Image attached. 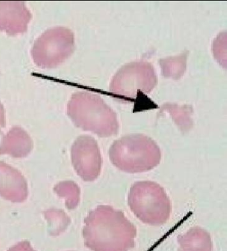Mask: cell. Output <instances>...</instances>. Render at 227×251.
<instances>
[{
  "mask_svg": "<svg viewBox=\"0 0 227 251\" xmlns=\"http://www.w3.org/2000/svg\"><path fill=\"white\" fill-rule=\"evenodd\" d=\"M84 223V244L93 251H129L135 246V226L122 211L111 206H98Z\"/></svg>",
  "mask_w": 227,
  "mask_h": 251,
  "instance_id": "6da1fadb",
  "label": "cell"
},
{
  "mask_svg": "<svg viewBox=\"0 0 227 251\" xmlns=\"http://www.w3.org/2000/svg\"><path fill=\"white\" fill-rule=\"evenodd\" d=\"M68 115L76 127L99 137H109L118 133L116 113L96 94L85 92L73 94L68 104Z\"/></svg>",
  "mask_w": 227,
  "mask_h": 251,
  "instance_id": "7a4b0ae2",
  "label": "cell"
},
{
  "mask_svg": "<svg viewBox=\"0 0 227 251\" xmlns=\"http://www.w3.org/2000/svg\"><path fill=\"white\" fill-rule=\"evenodd\" d=\"M109 155L114 166L128 174L149 172L161 159L157 143L143 134H130L114 141Z\"/></svg>",
  "mask_w": 227,
  "mask_h": 251,
  "instance_id": "3957f363",
  "label": "cell"
},
{
  "mask_svg": "<svg viewBox=\"0 0 227 251\" xmlns=\"http://www.w3.org/2000/svg\"><path fill=\"white\" fill-rule=\"evenodd\" d=\"M128 204L134 215L145 224L163 226L171 213V202L163 187L155 182H136L130 189Z\"/></svg>",
  "mask_w": 227,
  "mask_h": 251,
  "instance_id": "277c9868",
  "label": "cell"
},
{
  "mask_svg": "<svg viewBox=\"0 0 227 251\" xmlns=\"http://www.w3.org/2000/svg\"><path fill=\"white\" fill-rule=\"evenodd\" d=\"M74 50V32L67 27H55L45 31L35 41L31 55L37 66L52 69L65 62Z\"/></svg>",
  "mask_w": 227,
  "mask_h": 251,
  "instance_id": "5b68a950",
  "label": "cell"
},
{
  "mask_svg": "<svg viewBox=\"0 0 227 251\" xmlns=\"http://www.w3.org/2000/svg\"><path fill=\"white\" fill-rule=\"evenodd\" d=\"M155 69L148 61H133L121 68L113 76L110 91L121 98L134 99L140 91L150 94L157 85Z\"/></svg>",
  "mask_w": 227,
  "mask_h": 251,
  "instance_id": "8992f818",
  "label": "cell"
},
{
  "mask_svg": "<svg viewBox=\"0 0 227 251\" xmlns=\"http://www.w3.org/2000/svg\"><path fill=\"white\" fill-rule=\"evenodd\" d=\"M71 158L76 172L83 181H94L101 174V155L98 142L92 137H78L71 148Z\"/></svg>",
  "mask_w": 227,
  "mask_h": 251,
  "instance_id": "52a82bcc",
  "label": "cell"
},
{
  "mask_svg": "<svg viewBox=\"0 0 227 251\" xmlns=\"http://www.w3.org/2000/svg\"><path fill=\"white\" fill-rule=\"evenodd\" d=\"M32 14L25 1H0V30L14 36L27 31Z\"/></svg>",
  "mask_w": 227,
  "mask_h": 251,
  "instance_id": "ba28073f",
  "label": "cell"
},
{
  "mask_svg": "<svg viewBox=\"0 0 227 251\" xmlns=\"http://www.w3.org/2000/svg\"><path fill=\"white\" fill-rule=\"evenodd\" d=\"M28 194V185L22 173L0 161V197L12 202H22Z\"/></svg>",
  "mask_w": 227,
  "mask_h": 251,
  "instance_id": "9c48e42d",
  "label": "cell"
},
{
  "mask_svg": "<svg viewBox=\"0 0 227 251\" xmlns=\"http://www.w3.org/2000/svg\"><path fill=\"white\" fill-rule=\"evenodd\" d=\"M33 147L29 134L20 127H14L3 137L0 144V155H9L15 158L28 155Z\"/></svg>",
  "mask_w": 227,
  "mask_h": 251,
  "instance_id": "30bf717a",
  "label": "cell"
},
{
  "mask_svg": "<svg viewBox=\"0 0 227 251\" xmlns=\"http://www.w3.org/2000/svg\"><path fill=\"white\" fill-rule=\"evenodd\" d=\"M178 251H213L211 235L199 226L190 228L177 238Z\"/></svg>",
  "mask_w": 227,
  "mask_h": 251,
  "instance_id": "8fae6325",
  "label": "cell"
},
{
  "mask_svg": "<svg viewBox=\"0 0 227 251\" xmlns=\"http://www.w3.org/2000/svg\"><path fill=\"white\" fill-rule=\"evenodd\" d=\"M167 111L171 115L175 123L183 133L189 131L193 127L191 115L193 109L191 106H178L176 104L167 103L163 105L161 111Z\"/></svg>",
  "mask_w": 227,
  "mask_h": 251,
  "instance_id": "7c38bea8",
  "label": "cell"
},
{
  "mask_svg": "<svg viewBox=\"0 0 227 251\" xmlns=\"http://www.w3.org/2000/svg\"><path fill=\"white\" fill-rule=\"evenodd\" d=\"M189 51L183 52L177 56L170 57L160 61L163 76L173 79H179L185 72Z\"/></svg>",
  "mask_w": 227,
  "mask_h": 251,
  "instance_id": "4fadbf2b",
  "label": "cell"
},
{
  "mask_svg": "<svg viewBox=\"0 0 227 251\" xmlns=\"http://www.w3.org/2000/svg\"><path fill=\"white\" fill-rule=\"evenodd\" d=\"M53 190L59 197L64 199L68 209H74L77 207L80 201V189L74 181H61L55 185Z\"/></svg>",
  "mask_w": 227,
  "mask_h": 251,
  "instance_id": "5bb4252c",
  "label": "cell"
},
{
  "mask_svg": "<svg viewBox=\"0 0 227 251\" xmlns=\"http://www.w3.org/2000/svg\"><path fill=\"white\" fill-rule=\"evenodd\" d=\"M7 251H36L33 248L29 241H23L15 245Z\"/></svg>",
  "mask_w": 227,
  "mask_h": 251,
  "instance_id": "9a60e30c",
  "label": "cell"
},
{
  "mask_svg": "<svg viewBox=\"0 0 227 251\" xmlns=\"http://www.w3.org/2000/svg\"><path fill=\"white\" fill-rule=\"evenodd\" d=\"M5 111L3 106L0 101V127H5Z\"/></svg>",
  "mask_w": 227,
  "mask_h": 251,
  "instance_id": "2e32d148",
  "label": "cell"
}]
</instances>
